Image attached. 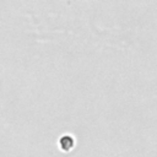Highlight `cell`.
Here are the masks:
<instances>
[{
    "mask_svg": "<svg viewBox=\"0 0 157 157\" xmlns=\"http://www.w3.org/2000/svg\"><path fill=\"white\" fill-rule=\"evenodd\" d=\"M58 144H59V146H60L61 150L69 151V150H71V148L74 147L75 140H74V137H72L71 135H63V136L59 139Z\"/></svg>",
    "mask_w": 157,
    "mask_h": 157,
    "instance_id": "cell-1",
    "label": "cell"
}]
</instances>
